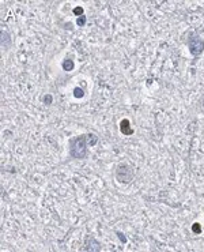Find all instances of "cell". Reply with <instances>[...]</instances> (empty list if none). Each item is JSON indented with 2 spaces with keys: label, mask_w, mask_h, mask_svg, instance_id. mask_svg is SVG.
<instances>
[{
  "label": "cell",
  "mask_w": 204,
  "mask_h": 252,
  "mask_svg": "<svg viewBox=\"0 0 204 252\" xmlns=\"http://www.w3.org/2000/svg\"><path fill=\"white\" fill-rule=\"evenodd\" d=\"M1 47L3 49H7L10 47V34L6 30H1Z\"/></svg>",
  "instance_id": "cell-6"
},
{
  "label": "cell",
  "mask_w": 204,
  "mask_h": 252,
  "mask_svg": "<svg viewBox=\"0 0 204 252\" xmlns=\"http://www.w3.org/2000/svg\"><path fill=\"white\" fill-rule=\"evenodd\" d=\"M192 232H193V233H196V234H200V233H201V226H200V224L195 222V224L192 225Z\"/></svg>",
  "instance_id": "cell-10"
},
{
  "label": "cell",
  "mask_w": 204,
  "mask_h": 252,
  "mask_svg": "<svg viewBox=\"0 0 204 252\" xmlns=\"http://www.w3.org/2000/svg\"><path fill=\"white\" fill-rule=\"evenodd\" d=\"M83 95H84V90H83L82 87H75L74 89V97H76V98H82Z\"/></svg>",
  "instance_id": "cell-8"
},
{
  "label": "cell",
  "mask_w": 204,
  "mask_h": 252,
  "mask_svg": "<svg viewBox=\"0 0 204 252\" xmlns=\"http://www.w3.org/2000/svg\"><path fill=\"white\" fill-rule=\"evenodd\" d=\"M98 136L95 134H83L70 139V155L75 160H83L87 157L89 147L95 146Z\"/></svg>",
  "instance_id": "cell-1"
},
{
  "label": "cell",
  "mask_w": 204,
  "mask_h": 252,
  "mask_svg": "<svg viewBox=\"0 0 204 252\" xmlns=\"http://www.w3.org/2000/svg\"><path fill=\"white\" fill-rule=\"evenodd\" d=\"M120 130H121V132L124 135H132L134 134V130L129 128V121H128L127 119L121 120V123H120Z\"/></svg>",
  "instance_id": "cell-5"
},
{
  "label": "cell",
  "mask_w": 204,
  "mask_h": 252,
  "mask_svg": "<svg viewBox=\"0 0 204 252\" xmlns=\"http://www.w3.org/2000/svg\"><path fill=\"white\" fill-rule=\"evenodd\" d=\"M116 177L121 184H128L134 179V169L128 164H120L116 168Z\"/></svg>",
  "instance_id": "cell-2"
},
{
  "label": "cell",
  "mask_w": 204,
  "mask_h": 252,
  "mask_svg": "<svg viewBox=\"0 0 204 252\" xmlns=\"http://www.w3.org/2000/svg\"><path fill=\"white\" fill-rule=\"evenodd\" d=\"M188 48L193 56H200L204 52V40L196 33H191L188 38Z\"/></svg>",
  "instance_id": "cell-3"
},
{
  "label": "cell",
  "mask_w": 204,
  "mask_h": 252,
  "mask_svg": "<svg viewBox=\"0 0 204 252\" xmlns=\"http://www.w3.org/2000/svg\"><path fill=\"white\" fill-rule=\"evenodd\" d=\"M76 25H78V26H84V25H86V16L84 15L79 16L78 19H76Z\"/></svg>",
  "instance_id": "cell-12"
},
{
  "label": "cell",
  "mask_w": 204,
  "mask_h": 252,
  "mask_svg": "<svg viewBox=\"0 0 204 252\" xmlns=\"http://www.w3.org/2000/svg\"><path fill=\"white\" fill-rule=\"evenodd\" d=\"M116 234L118 236V239H120V241H121L122 244H125L127 241H128L127 240V237H125V234H124L122 232H120V230H116Z\"/></svg>",
  "instance_id": "cell-11"
},
{
  "label": "cell",
  "mask_w": 204,
  "mask_h": 252,
  "mask_svg": "<svg viewBox=\"0 0 204 252\" xmlns=\"http://www.w3.org/2000/svg\"><path fill=\"white\" fill-rule=\"evenodd\" d=\"M61 66H63L64 71H67V72H70V71H72V70H74V61H72V60H70V59L64 60Z\"/></svg>",
  "instance_id": "cell-7"
},
{
  "label": "cell",
  "mask_w": 204,
  "mask_h": 252,
  "mask_svg": "<svg viewBox=\"0 0 204 252\" xmlns=\"http://www.w3.org/2000/svg\"><path fill=\"white\" fill-rule=\"evenodd\" d=\"M83 251H97L99 252L101 251V244H99V241H97L93 236H87L86 239H84V247H83Z\"/></svg>",
  "instance_id": "cell-4"
},
{
  "label": "cell",
  "mask_w": 204,
  "mask_h": 252,
  "mask_svg": "<svg viewBox=\"0 0 204 252\" xmlns=\"http://www.w3.org/2000/svg\"><path fill=\"white\" fill-rule=\"evenodd\" d=\"M52 101H53V98H52V94H45V95L42 97L44 105H51Z\"/></svg>",
  "instance_id": "cell-9"
},
{
  "label": "cell",
  "mask_w": 204,
  "mask_h": 252,
  "mask_svg": "<svg viewBox=\"0 0 204 252\" xmlns=\"http://www.w3.org/2000/svg\"><path fill=\"white\" fill-rule=\"evenodd\" d=\"M82 14H83V8H82V7H76V8H74V15L82 16Z\"/></svg>",
  "instance_id": "cell-13"
}]
</instances>
